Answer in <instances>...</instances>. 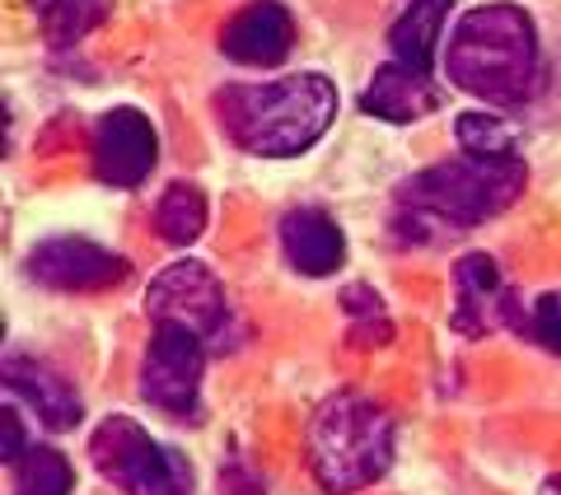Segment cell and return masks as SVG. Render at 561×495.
I'll list each match as a JSON object with an SVG mask.
<instances>
[{"label":"cell","mask_w":561,"mask_h":495,"mask_svg":"<svg viewBox=\"0 0 561 495\" xmlns=\"http://www.w3.org/2000/svg\"><path fill=\"white\" fill-rule=\"evenodd\" d=\"M435 90L426 84V76H416V70L408 66H379L375 70V80H370V90L360 94V108L370 113V117H383V122H416V117H426L435 113Z\"/></svg>","instance_id":"cell-14"},{"label":"cell","mask_w":561,"mask_h":495,"mask_svg":"<svg viewBox=\"0 0 561 495\" xmlns=\"http://www.w3.org/2000/svg\"><path fill=\"white\" fill-rule=\"evenodd\" d=\"M28 276L61 295L113 290L127 280V257L90 239H47L28 253Z\"/></svg>","instance_id":"cell-9"},{"label":"cell","mask_w":561,"mask_h":495,"mask_svg":"<svg viewBox=\"0 0 561 495\" xmlns=\"http://www.w3.org/2000/svg\"><path fill=\"white\" fill-rule=\"evenodd\" d=\"M454 136H459L463 154L478 159H519V131L496 113H463L454 122Z\"/></svg>","instance_id":"cell-17"},{"label":"cell","mask_w":561,"mask_h":495,"mask_svg":"<svg viewBox=\"0 0 561 495\" xmlns=\"http://www.w3.org/2000/svg\"><path fill=\"white\" fill-rule=\"evenodd\" d=\"M51 5H57V0H33V10H51Z\"/></svg>","instance_id":"cell-24"},{"label":"cell","mask_w":561,"mask_h":495,"mask_svg":"<svg viewBox=\"0 0 561 495\" xmlns=\"http://www.w3.org/2000/svg\"><path fill=\"white\" fill-rule=\"evenodd\" d=\"M524 183H529V169L519 159L459 154L445 159V164H431L398 192V234L431 243L445 234L478 229L491 216H501L524 192Z\"/></svg>","instance_id":"cell-1"},{"label":"cell","mask_w":561,"mask_h":495,"mask_svg":"<svg viewBox=\"0 0 561 495\" xmlns=\"http://www.w3.org/2000/svg\"><path fill=\"white\" fill-rule=\"evenodd\" d=\"M445 70L459 90L486 103H524L538 90V33L515 5L468 10L449 38Z\"/></svg>","instance_id":"cell-3"},{"label":"cell","mask_w":561,"mask_h":495,"mask_svg":"<svg viewBox=\"0 0 561 495\" xmlns=\"http://www.w3.org/2000/svg\"><path fill=\"white\" fill-rule=\"evenodd\" d=\"M0 453L10 458V463H20V458L28 453V445H24V426H20V412H5V445H0Z\"/></svg>","instance_id":"cell-22"},{"label":"cell","mask_w":561,"mask_h":495,"mask_svg":"<svg viewBox=\"0 0 561 495\" xmlns=\"http://www.w3.org/2000/svg\"><path fill=\"white\" fill-rule=\"evenodd\" d=\"M280 248H286L290 267L305 272V276H332L346 257L342 229L313 206H300L280 220Z\"/></svg>","instance_id":"cell-12"},{"label":"cell","mask_w":561,"mask_h":495,"mask_svg":"<svg viewBox=\"0 0 561 495\" xmlns=\"http://www.w3.org/2000/svg\"><path fill=\"white\" fill-rule=\"evenodd\" d=\"M342 304L351 313V342H356V346H389L393 342V323H389V313H383L375 290L351 286Z\"/></svg>","instance_id":"cell-19"},{"label":"cell","mask_w":561,"mask_h":495,"mask_svg":"<svg viewBox=\"0 0 561 495\" xmlns=\"http://www.w3.org/2000/svg\"><path fill=\"white\" fill-rule=\"evenodd\" d=\"M146 313L160 327H183L192 337H216L230 318L225 286L210 276L202 262H173L146 290Z\"/></svg>","instance_id":"cell-6"},{"label":"cell","mask_w":561,"mask_h":495,"mask_svg":"<svg viewBox=\"0 0 561 495\" xmlns=\"http://www.w3.org/2000/svg\"><path fill=\"white\" fill-rule=\"evenodd\" d=\"M449 327L463 332V337H486L496 327H529V318L519 313L511 286L496 267V257L486 253H468L459 267H454V313Z\"/></svg>","instance_id":"cell-8"},{"label":"cell","mask_w":561,"mask_h":495,"mask_svg":"<svg viewBox=\"0 0 561 495\" xmlns=\"http://www.w3.org/2000/svg\"><path fill=\"white\" fill-rule=\"evenodd\" d=\"M154 159H160V136H154L150 117L136 108H113L103 113L94 131V173L108 187H140L150 179Z\"/></svg>","instance_id":"cell-10"},{"label":"cell","mask_w":561,"mask_h":495,"mask_svg":"<svg viewBox=\"0 0 561 495\" xmlns=\"http://www.w3.org/2000/svg\"><path fill=\"white\" fill-rule=\"evenodd\" d=\"M393 463V421L379 402L337 393L313 412L309 468L328 495H356L375 486Z\"/></svg>","instance_id":"cell-4"},{"label":"cell","mask_w":561,"mask_h":495,"mask_svg":"<svg viewBox=\"0 0 561 495\" xmlns=\"http://www.w3.org/2000/svg\"><path fill=\"white\" fill-rule=\"evenodd\" d=\"M529 332H534V337L548 346V350H557V356H561V290L542 295L538 304H534V313H529Z\"/></svg>","instance_id":"cell-21"},{"label":"cell","mask_w":561,"mask_h":495,"mask_svg":"<svg viewBox=\"0 0 561 495\" xmlns=\"http://www.w3.org/2000/svg\"><path fill=\"white\" fill-rule=\"evenodd\" d=\"M5 383H10L14 398H24L33 412H38V421L47 430H70L84 416L76 388L28 356H5Z\"/></svg>","instance_id":"cell-13"},{"label":"cell","mask_w":561,"mask_h":495,"mask_svg":"<svg viewBox=\"0 0 561 495\" xmlns=\"http://www.w3.org/2000/svg\"><path fill=\"white\" fill-rule=\"evenodd\" d=\"M76 476L57 449L33 445L20 463H14V495H70Z\"/></svg>","instance_id":"cell-18"},{"label":"cell","mask_w":561,"mask_h":495,"mask_svg":"<svg viewBox=\"0 0 561 495\" xmlns=\"http://www.w3.org/2000/svg\"><path fill=\"white\" fill-rule=\"evenodd\" d=\"M202 337L183 327H160L146 350V365H140V398L169 416H192L202 393Z\"/></svg>","instance_id":"cell-7"},{"label":"cell","mask_w":561,"mask_h":495,"mask_svg":"<svg viewBox=\"0 0 561 495\" xmlns=\"http://www.w3.org/2000/svg\"><path fill=\"white\" fill-rule=\"evenodd\" d=\"M542 495H561V472H557V476H548V482H542Z\"/></svg>","instance_id":"cell-23"},{"label":"cell","mask_w":561,"mask_h":495,"mask_svg":"<svg viewBox=\"0 0 561 495\" xmlns=\"http://www.w3.org/2000/svg\"><path fill=\"white\" fill-rule=\"evenodd\" d=\"M90 458L99 476H108L122 495H192L187 458L140 430L131 416L103 421L90 439Z\"/></svg>","instance_id":"cell-5"},{"label":"cell","mask_w":561,"mask_h":495,"mask_svg":"<svg viewBox=\"0 0 561 495\" xmlns=\"http://www.w3.org/2000/svg\"><path fill=\"white\" fill-rule=\"evenodd\" d=\"M154 225L160 234L173 243V248H187L202 239L206 229V197L192 183H173L164 197H160V210H154Z\"/></svg>","instance_id":"cell-16"},{"label":"cell","mask_w":561,"mask_h":495,"mask_svg":"<svg viewBox=\"0 0 561 495\" xmlns=\"http://www.w3.org/2000/svg\"><path fill=\"white\" fill-rule=\"evenodd\" d=\"M103 14H108V0H57L51 10H43V28H47V38L61 47V43H76L90 28H99Z\"/></svg>","instance_id":"cell-20"},{"label":"cell","mask_w":561,"mask_h":495,"mask_svg":"<svg viewBox=\"0 0 561 495\" xmlns=\"http://www.w3.org/2000/svg\"><path fill=\"white\" fill-rule=\"evenodd\" d=\"M220 127L239 150L262 159L305 154L337 117V90L319 70L267 84H230L216 99Z\"/></svg>","instance_id":"cell-2"},{"label":"cell","mask_w":561,"mask_h":495,"mask_svg":"<svg viewBox=\"0 0 561 495\" xmlns=\"http://www.w3.org/2000/svg\"><path fill=\"white\" fill-rule=\"evenodd\" d=\"M445 14H449V0H412V5L398 14V24L389 28L393 61L416 70V76H431L435 47H440V28H445Z\"/></svg>","instance_id":"cell-15"},{"label":"cell","mask_w":561,"mask_h":495,"mask_svg":"<svg viewBox=\"0 0 561 495\" xmlns=\"http://www.w3.org/2000/svg\"><path fill=\"white\" fill-rule=\"evenodd\" d=\"M290 47H295V20L276 0H257V5L239 10L220 28V51L239 66H276L290 57Z\"/></svg>","instance_id":"cell-11"}]
</instances>
